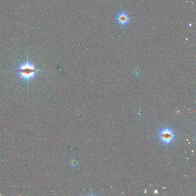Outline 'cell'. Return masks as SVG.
<instances>
[{
	"label": "cell",
	"mask_w": 196,
	"mask_h": 196,
	"mask_svg": "<svg viewBox=\"0 0 196 196\" xmlns=\"http://www.w3.org/2000/svg\"><path fill=\"white\" fill-rule=\"evenodd\" d=\"M19 79H22L26 83L36 78L39 70L36 69L35 63L28 61L22 63L18 66L15 70Z\"/></svg>",
	"instance_id": "cell-1"
},
{
	"label": "cell",
	"mask_w": 196,
	"mask_h": 196,
	"mask_svg": "<svg viewBox=\"0 0 196 196\" xmlns=\"http://www.w3.org/2000/svg\"><path fill=\"white\" fill-rule=\"evenodd\" d=\"M157 138L162 144L168 146L174 143L177 135L173 128L170 126H165L158 131Z\"/></svg>",
	"instance_id": "cell-2"
},
{
	"label": "cell",
	"mask_w": 196,
	"mask_h": 196,
	"mask_svg": "<svg viewBox=\"0 0 196 196\" xmlns=\"http://www.w3.org/2000/svg\"><path fill=\"white\" fill-rule=\"evenodd\" d=\"M115 21L118 26L124 28L131 22V17L130 14L126 11H122L116 15Z\"/></svg>",
	"instance_id": "cell-3"
},
{
	"label": "cell",
	"mask_w": 196,
	"mask_h": 196,
	"mask_svg": "<svg viewBox=\"0 0 196 196\" xmlns=\"http://www.w3.org/2000/svg\"><path fill=\"white\" fill-rule=\"evenodd\" d=\"M70 163V165L73 167H77L79 165L78 161L77 159H75V158L71 160Z\"/></svg>",
	"instance_id": "cell-4"
},
{
	"label": "cell",
	"mask_w": 196,
	"mask_h": 196,
	"mask_svg": "<svg viewBox=\"0 0 196 196\" xmlns=\"http://www.w3.org/2000/svg\"><path fill=\"white\" fill-rule=\"evenodd\" d=\"M134 74H135V75H136V77L140 76V74H141V73H140V70H138V69H136L135 70Z\"/></svg>",
	"instance_id": "cell-5"
}]
</instances>
